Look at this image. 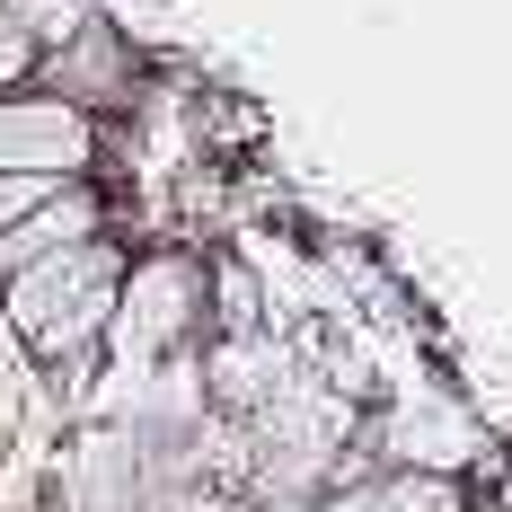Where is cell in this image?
<instances>
[{"label":"cell","instance_id":"7","mask_svg":"<svg viewBox=\"0 0 512 512\" xmlns=\"http://www.w3.org/2000/svg\"><path fill=\"white\" fill-rule=\"evenodd\" d=\"M45 195H53V177H0V239H9L36 204H45Z\"/></svg>","mask_w":512,"mask_h":512},{"label":"cell","instance_id":"1","mask_svg":"<svg viewBox=\"0 0 512 512\" xmlns=\"http://www.w3.org/2000/svg\"><path fill=\"white\" fill-rule=\"evenodd\" d=\"M115 292H124V248H106V239L36 256L9 274V327L36 354H80L98 327H115Z\"/></svg>","mask_w":512,"mask_h":512},{"label":"cell","instance_id":"2","mask_svg":"<svg viewBox=\"0 0 512 512\" xmlns=\"http://www.w3.org/2000/svg\"><path fill=\"white\" fill-rule=\"evenodd\" d=\"M98 151V124L89 106L62 98V89H27V98H0V177H53L71 186Z\"/></svg>","mask_w":512,"mask_h":512},{"label":"cell","instance_id":"3","mask_svg":"<svg viewBox=\"0 0 512 512\" xmlns=\"http://www.w3.org/2000/svg\"><path fill=\"white\" fill-rule=\"evenodd\" d=\"M195 292H204L195 256H151L142 274H124L115 345H124V354H168V345L186 336V318H195Z\"/></svg>","mask_w":512,"mask_h":512},{"label":"cell","instance_id":"5","mask_svg":"<svg viewBox=\"0 0 512 512\" xmlns=\"http://www.w3.org/2000/svg\"><path fill=\"white\" fill-rule=\"evenodd\" d=\"M98 239V195L89 186H53L45 204L27 212L9 239H0V265L18 274V265H36V256H62V248H89Z\"/></svg>","mask_w":512,"mask_h":512},{"label":"cell","instance_id":"4","mask_svg":"<svg viewBox=\"0 0 512 512\" xmlns=\"http://www.w3.org/2000/svg\"><path fill=\"white\" fill-rule=\"evenodd\" d=\"M389 451L398 468H424V477H451V468L477 451V424H468L451 398H407V407L389 415Z\"/></svg>","mask_w":512,"mask_h":512},{"label":"cell","instance_id":"6","mask_svg":"<svg viewBox=\"0 0 512 512\" xmlns=\"http://www.w3.org/2000/svg\"><path fill=\"white\" fill-rule=\"evenodd\" d=\"M362 512H460V486L451 477H424V468H389L380 486H354Z\"/></svg>","mask_w":512,"mask_h":512}]
</instances>
